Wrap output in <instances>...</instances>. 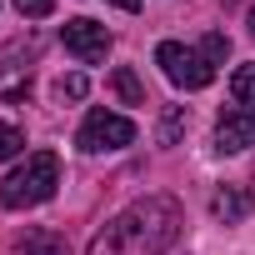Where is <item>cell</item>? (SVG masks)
<instances>
[{
  "label": "cell",
  "instance_id": "277c9868",
  "mask_svg": "<svg viewBox=\"0 0 255 255\" xmlns=\"http://www.w3.org/2000/svg\"><path fill=\"white\" fill-rule=\"evenodd\" d=\"M130 140H135V120H125V115H115V110H90L85 125H80V135H75V145H80L85 155L125 150Z\"/></svg>",
  "mask_w": 255,
  "mask_h": 255
},
{
  "label": "cell",
  "instance_id": "3957f363",
  "mask_svg": "<svg viewBox=\"0 0 255 255\" xmlns=\"http://www.w3.org/2000/svg\"><path fill=\"white\" fill-rule=\"evenodd\" d=\"M155 65H160L165 80L180 85V90H205V85L215 80V65H210L200 50L180 45V40H160V45H155Z\"/></svg>",
  "mask_w": 255,
  "mask_h": 255
},
{
  "label": "cell",
  "instance_id": "6da1fadb",
  "mask_svg": "<svg viewBox=\"0 0 255 255\" xmlns=\"http://www.w3.org/2000/svg\"><path fill=\"white\" fill-rule=\"evenodd\" d=\"M180 235V205L170 195H145L135 205H125L85 255H165Z\"/></svg>",
  "mask_w": 255,
  "mask_h": 255
},
{
  "label": "cell",
  "instance_id": "2e32d148",
  "mask_svg": "<svg viewBox=\"0 0 255 255\" xmlns=\"http://www.w3.org/2000/svg\"><path fill=\"white\" fill-rule=\"evenodd\" d=\"M10 5H15L20 15H30V20H45V15L55 10V0H10Z\"/></svg>",
  "mask_w": 255,
  "mask_h": 255
},
{
  "label": "cell",
  "instance_id": "30bf717a",
  "mask_svg": "<svg viewBox=\"0 0 255 255\" xmlns=\"http://www.w3.org/2000/svg\"><path fill=\"white\" fill-rule=\"evenodd\" d=\"M230 90H235V105L255 115V65H240V70L230 75Z\"/></svg>",
  "mask_w": 255,
  "mask_h": 255
},
{
  "label": "cell",
  "instance_id": "9c48e42d",
  "mask_svg": "<svg viewBox=\"0 0 255 255\" xmlns=\"http://www.w3.org/2000/svg\"><path fill=\"white\" fill-rule=\"evenodd\" d=\"M110 85H115V95H120L125 105H145V85L135 80V70H130V65H120V70L110 75Z\"/></svg>",
  "mask_w": 255,
  "mask_h": 255
},
{
  "label": "cell",
  "instance_id": "7a4b0ae2",
  "mask_svg": "<svg viewBox=\"0 0 255 255\" xmlns=\"http://www.w3.org/2000/svg\"><path fill=\"white\" fill-rule=\"evenodd\" d=\"M55 185H60V155L55 150H35V155H25L5 180H0V205L5 210L40 205V200L55 195Z\"/></svg>",
  "mask_w": 255,
  "mask_h": 255
},
{
  "label": "cell",
  "instance_id": "ba28073f",
  "mask_svg": "<svg viewBox=\"0 0 255 255\" xmlns=\"http://www.w3.org/2000/svg\"><path fill=\"white\" fill-rule=\"evenodd\" d=\"M30 90V65H0V100H20Z\"/></svg>",
  "mask_w": 255,
  "mask_h": 255
},
{
  "label": "cell",
  "instance_id": "8992f818",
  "mask_svg": "<svg viewBox=\"0 0 255 255\" xmlns=\"http://www.w3.org/2000/svg\"><path fill=\"white\" fill-rule=\"evenodd\" d=\"M215 145L220 150H250L255 145V115L250 110H225L215 120Z\"/></svg>",
  "mask_w": 255,
  "mask_h": 255
},
{
  "label": "cell",
  "instance_id": "8fae6325",
  "mask_svg": "<svg viewBox=\"0 0 255 255\" xmlns=\"http://www.w3.org/2000/svg\"><path fill=\"white\" fill-rule=\"evenodd\" d=\"M20 150H25V130L10 125V120H0V160H15Z\"/></svg>",
  "mask_w": 255,
  "mask_h": 255
},
{
  "label": "cell",
  "instance_id": "5bb4252c",
  "mask_svg": "<svg viewBox=\"0 0 255 255\" xmlns=\"http://www.w3.org/2000/svg\"><path fill=\"white\" fill-rule=\"evenodd\" d=\"M200 55H205L210 65H225V55H230V40H225L220 30H210V35H205V45H200Z\"/></svg>",
  "mask_w": 255,
  "mask_h": 255
},
{
  "label": "cell",
  "instance_id": "5b68a950",
  "mask_svg": "<svg viewBox=\"0 0 255 255\" xmlns=\"http://www.w3.org/2000/svg\"><path fill=\"white\" fill-rule=\"evenodd\" d=\"M60 40H65V50L75 55V60H85V65H95V60H105V50H110V30L105 25H95V20H65L60 25Z\"/></svg>",
  "mask_w": 255,
  "mask_h": 255
},
{
  "label": "cell",
  "instance_id": "7c38bea8",
  "mask_svg": "<svg viewBox=\"0 0 255 255\" xmlns=\"http://www.w3.org/2000/svg\"><path fill=\"white\" fill-rule=\"evenodd\" d=\"M25 255H65V240L50 230H35V235H25Z\"/></svg>",
  "mask_w": 255,
  "mask_h": 255
},
{
  "label": "cell",
  "instance_id": "9a60e30c",
  "mask_svg": "<svg viewBox=\"0 0 255 255\" xmlns=\"http://www.w3.org/2000/svg\"><path fill=\"white\" fill-rule=\"evenodd\" d=\"M85 90H90V80H85V75H60V85H55V95H60V100H80Z\"/></svg>",
  "mask_w": 255,
  "mask_h": 255
},
{
  "label": "cell",
  "instance_id": "52a82bcc",
  "mask_svg": "<svg viewBox=\"0 0 255 255\" xmlns=\"http://www.w3.org/2000/svg\"><path fill=\"white\" fill-rule=\"evenodd\" d=\"M250 210H255V200H250V190H245V185H220V190L210 195V215H215V220H225V225L245 220Z\"/></svg>",
  "mask_w": 255,
  "mask_h": 255
},
{
  "label": "cell",
  "instance_id": "ac0fdd59",
  "mask_svg": "<svg viewBox=\"0 0 255 255\" xmlns=\"http://www.w3.org/2000/svg\"><path fill=\"white\" fill-rule=\"evenodd\" d=\"M250 35H255V10H250Z\"/></svg>",
  "mask_w": 255,
  "mask_h": 255
},
{
  "label": "cell",
  "instance_id": "e0dca14e",
  "mask_svg": "<svg viewBox=\"0 0 255 255\" xmlns=\"http://www.w3.org/2000/svg\"><path fill=\"white\" fill-rule=\"evenodd\" d=\"M110 5H120V10H140V0H110Z\"/></svg>",
  "mask_w": 255,
  "mask_h": 255
},
{
  "label": "cell",
  "instance_id": "4fadbf2b",
  "mask_svg": "<svg viewBox=\"0 0 255 255\" xmlns=\"http://www.w3.org/2000/svg\"><path fill=\"white\" fill-rule=\"evenodd\" d=\"M180 130H185V105H170V110H165V120H160V140H165V145H175V135H180Z\"/></svg>",
  "mask_w": 255,
  "mask_h": 255
}]
</instances>
